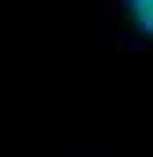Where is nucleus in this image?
<instances>
[{
    "instance_id": "f257e3e1",
    "label": "nucleus",
    "mask_w": 153,
    "mask_h": 157,
    "mask_svg": "<svg viewBox=\"0 0 153 157\" xmlns=\"http://www.w3.org/2000/svg\"><path fill=\"white\" fill-rule=\"evenodd\" d=\"M135 15H139V26L153 37V0H135Z\"/></svg>"
}]
</instances>
